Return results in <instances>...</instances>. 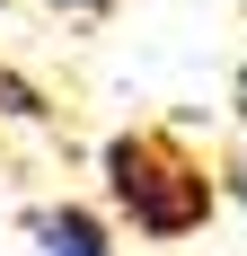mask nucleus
<instances>
[{
	"mask_svg": "<svg viewBox=\"0 0 247 256\" xmlns=\"http://www.w3.org/2000/svg\"><path fill=\"white\" fill-rule=\"evenodd\" d=\"M106 186H115V204L132 212L142 238H186L212 212V177L176 150L168 132H115L106 142Z\"/></svg>",
	"mask_w": 247,
	"mask_h": 256,
	"instance_id": "1",
	"label": "nucleus"
},
{
	"mask_svg": "<svg viewBox=\"0 0 247 256\" xmlns=\"http://www.w3.org/2000/svg\"><path fill=\"white\" fill-rule=\"evenodd\" d=\"M36 248H44V256H115V238L98 230V212L62 204V212H44V221H36Z\"/></svg>",
	"mask_w": 247,
	"mask_h": 256,
	"instance_id": "2",
	"label": "nucleus"
},
{
	"mask_svg": "<svg viewBox=\"0 0 247 256\" xmlns=\"http://www.w3.org/2000/svg\"><path fill=\"white\" fill-rule=\"evenodd\" d=\"M53 9H62V18H106L115 0H53Z\"/></svg>",
	"mask_w": 247,
	"mask_h": 256,
	"instance_id": "3",
	"label": "nucleus"
},
{
	"mask_svg": "<svg viewBox=\"0 0 247 256\" xmlns=\"http://www.w3.org/2000/svg\"><path fill=\"white\" fill-rule=\"evenodd\" d=\"M230 194H238V204H247V168H230Z\"/></svg>",
	"mask_w": 247,
	"mask_h": 256,
	"instance_id": "4",
	"label": "nucleus"
},
{
	"mask_svg": "<svg viewBox=\"0 0 247 256\" xmlns=\"http://www.w3.org/2000/svg\"><path fill=\"white\" fill-rule=\"evenodd\" d=\"M238 115H247V62H238Z\"/></svg>",
	"mask_w": 247,
	"mask_h": 256,
	"instance_id": "5",
	"label": "nucleus"
}]
</instances>
